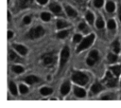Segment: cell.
I'll use <instances>...</instances> for the list:
<instances>
[{"mask_svg":"<svg viewBox=\"0 0 121 108\" xmlns=\"http://www.w3.org/2000/svg\"><path fill=\"white\" fill-rule=\"evenodd\" d=\"M72 80L78 83V84H80V85H85L87 82H88V77L81 73V72H76L73 74L72 76Z\"/></svg>","mask_w":121,"mask_h":108,"instance_id":"6da1fadb","label":"cell"},{"mask_svg":"<svg viewBox=\"0 0 121 108\" xmlns=\"http://www.w3.org/2000/svg\"><path fill=\"white\" fill-rule=\"evenodd\" d=\"M44 34V29L42 27H37L35 28H32L29 32H28V37L31 39H35L38 37H41Z\"/></svg>","mask_w":121,"mask_h":108,"instance_id":"7a4b0ae2","label":"cell"},{"mask_svg":"<svg viewBox=\"0 0 121 108\" xmlns=\"http://www.w3.org/2000/svg\"><path fill=\"white\" fill-rule=\"evenodd\" d=\"M94 38H95V35L92 34V35L86 37L85 39H83V41H82L81 44L78 45V47L77 50H78V51H81V50L87 48L88 46H90V45H91V44L93 43V41H94Z\"/></svg>","mask_w":121,"mask_h":108,"instance_id":"3957f363","label":"cell"},{"mask_svg":"<svg viewBox=\"0 0 121 108\" xmlns=\"http://www.w3.org/2000/svg\"><path fill=\"white\" fill-rule=\"evenodd\" d=\"M68 57H69V48L67 46H65L62 49L61 55H60V67H62L65 64V63L68 60Z\"/></svg>","mask_w":121,"mask_h":108,"instance_id":"277c9868","label":"cell"},{"mask_svg":"<svg viewBox=\"0 0 121 108\" xmlns=\"http://www.w3.org/2000/svg\"><path fill=\"white\" fill-rule=\"evenodd\" d=\"M98 60V53L95 50L91 51V53L89 54V57L87 59V63L89 65H93L96 61Z\"/></svg>","mask_w":121,"mask_h":108,"instance_id":"5b68a950","label":"cell"},{"mask_svg":"<svg viewBox=\"0 0 121 108\" xmlns=\"http://www.w3.org/2000/svg\"><path fill=\"white\" fill-rule=\"evenodd\" d=\"M43 60L44 64L51 65V64H53L55 63L56 58H55V56H53L52 53H47V54H45V55L43 56Z\"/></svg>","mask_w":121,"mask_h":108,"instance_id":"8992f818","label":"cell"},{"mask_svg":"<svg viewBox=\"0 0 121 108\" xmlns=\"http://www.w3.org/2000/svg\"><path fill=\"white\" fill-rule=\"evenodd\" d=\"M106 81H107V85L110 87H113L116 85V80L113 79V76L110 72H108L106 75Z\"/></svg>","mask_w":121,"mask_h":108,"instance_id":"52a82bcc","label":"cell"},{"mask_svg":"<svg viewBox=\"0 0 121 108\" xmlns=\"http://www.w3.org/2000/svg\"><path fill=\"white\" fill-rule=\"evenodd\" d=\"M31 3H32V0H19V5L23 9L29 7L31 5Z\"/></svg>","mask_w":121,"mask_h":108,"instance_id":"ba28073f","label":"cell"},{"mask_svg":"<svg viewBox=\"0 0 121 108\" xmlns=\"http://www.w3.org/2000/svg\"><path fill=\"white\" fill-rule=\"evenodd\" d=\"M69 89H70V84L68 82H64L60 88V92L62 95H66L69 92Z\"/></svg>","mask_w":121,"mask_h":108,"instance_id":"9c48e42d","label":"cell"},{"mask_svg":"<svg viewBox=\"0 0 121 108\" xmlns=\"http://www.w3.org/2000/svg\"><path fill=\"white\" fill-rule=\"evenodd\" d=\"M14 47H15V49H16L20 54H22V55H26V48L25 46L17 45H14Z\"/></svg>","mask_w":121,"mask_h":108,"instance_id":"30bf717a","label":"cell"},{"mask_svg":"<svg viewBox=\"0 0 121 108\" xmlns=\"http://www.w3.org/2000/svg\"><path fill=\"white\" fill-rule=\"evenodd\" d=\"M101 90H102V86H101V84H99V83H95V84L92 86V92H93L94 94H96V93L100 92Z\"/></svg>","mask_w":121,"mask_h":108,"instance_id":"8fae6325","label":"cell"},{"mask_svg":"<svg viewBox=\"0 0 121 108\" xmlns=\"http://www.w3.org/2000/svg\"><path fill=\"white\" fill-rule=\"evenodd\" d=\"M65 9H66V12L68 13L69 16H71V17H76V16H77V11H76L75 9H73L71 7L67 6V7L65 8Z\"/></svg>","mask_w":121,"mask_h":108,"instance_id":"7c38bea8","label":"cell"},{"mask_svg":"<svg viewBox=\"0 0 121 108\" xmlns=\"http://www.w3.org/2000/svg\"><path fill=\"white\" fill-rule=\"evenodd\" d=\"M38 81H39V79H38L37 77H35V76H29V77H26V81L27 83H29V84L35 83V82H37Z\"/></svg>","mask_w":121,"mask_h":108,"instance_id":"4fadbf2b","label":"cell"},{"mask_svg":"<svg viewBox=\"0 0 121 108\" xmlns=\"http://www.w3.org/2000/svg\"><path fill=\"white\" fill-rule=\"evenodd\" d=\"M75 94H76V96H78V97H84L85 96V91L83 90V89H81V88H79V87H75Z\"/></svg>","mask_w":121,"mask_h":108,"instance_id":"5bb4252c","label":"cell"},{"mask_svg":"<svg viewBox=\"0 0 121 108\" xmlns=\"http://www.w3.org/2000/svg\"><path fill=\"white\" fill-rule=\"evenodd\" d=\"M50 9L54 12V13H60V7L59 6V5H57V4H51L50 5Z\"/></svg>","mask_w":121,"mask_h":108,"instance_id":"9a60e30c","label":"cell"},{"mask_svg":"<svg viewBox=\"0 0 121 108\" xmlns=\"http://www.w3.org/2000/svg\"><path fill=\"white\" fill-rule=\"evenodd\" d=\"M51 93H52V89H51V88L43 87V88L41 89V94H42V95L46 96V95H49V94H51Z\"/></svg>","mask_w":121,"mask_h":108,"instance_id":"2e32d148","label":"cell"},{"mask_svg":"<svg viewBox=\"0 0 121 108\" xmlns=\"http://www.w3.org/2000/svg\"><path fill=\"white\" fill-rule=\"evenodd\" d=\"M106 9H107V10L109 11V12H112L113 10H114V4L112 3V2H108L107 3V5H106Z\"/></svg>","mask_w":121,"mask_h":108,"instance_id":"e0dca14e","label":"cell"},{"mask_svg":"<svg viewBox=\"0 0 121 108\" xmlns=\"http://www.w3.org/2000/svg\"><path fill=\"white\" fill-rule=\"evenodd\" d=\"M111 70L113 72V74H114L115 76H118V75L120 74V72H121V68H120V66H118V65L111 67Z\"/></svg>","mask_w":121,"mask_h":108,"instance_id":"ac0fdd59","label":"cell"},{"mask_svg":"<svg viewBox=\"0 0 121 108\" xmlns=\"http://www.w3.org/2000/svg\"><path fill=\"white\" fill-rule=\"evenodd\" d=\"M86 19H87V21H88L90 24H92V23L94 22V15H93V13L88 11V12L86 13Z\"/></svg>","mask_w":121,"mask_h":108,"instance_id":"d6986e66","label":"cell"},{"mask_svg":"<svg viewBox=\"0 0 121 108\" xmlns=\"http://www.w3.org/2000/svg\"><path fill=\"white\" fill-rule=\"evenodd\" d=\"M108 60H109V63H114V62H116V60H117V56L116 55H114V54H109L108 55Z\"/></svg>","mask_w":121,"mask_h":108,"instance_id":"ffe728a7","label":"cell"},{"mask_svg":"<svg viewBox=\"0 0 121 108\" xmlns=\"http://www.w3.org/2000/svg\"><path fill=\"white\" fill-rule=\"evenodd\" d=\"M9 90L13 95L17 94V90H16V85L13 82H9Z\"/></svg>","mask_w":121,"mask_h":108,"instance_id":"44dd1931","label":"cell"},{"mask_svg":"<svg viewBox=\"0 0 121 108\" xmlns=\"http://www.w3.org/2000/svg\"><path fill=\"white\" fill-rule=\"evenodd\" d=\"M41 17H42V19H43V21H48V20L50 19V14L47 13V12H43V13L41 14Z\"/></svg>","mask_w":121,"mask_h":108,"instance_id":"7402d4cb","label":"cell"},{"mask_svg":"<svg viewBox=\"0 0 121 108\" xmlns=\"http://www.w3.org/2000/svg\"><path fill=\"white\" fill-rule=\"evenodd\" d=\"M57 27H58V28L65 27H67V23H65L64 21H58L57 22Z\"/></svg>","mask_w":121,"mask_h":108,"instance_id":"603a6c76","label":"cell"},{"mask_svg":"<svg viewBox=\"0 0 121 108\" xmlns=\"http://www.w3.org/2000/svg\"><path fill=\"white\" fill-rule=\"evenodd\" d=\"M9 59L12 61H19V58L13 51H9Z\"/></svg>","mask_w":121,"mask_h":108,"instance_id":"cb8c5ba5","label":"cell"},{"mask_svg":"<svg viewBox=\"0 0 121 108\" xmlns=\"http://www.w3.org/2000/svg\"><path fill=\"white\" fill-rule=\"evenodd\" d=\"M68 35V30H63V31H60V32H59L58 33V37L59 38H65L66 36Z\"/></svg>","mask_w":121,"mask_h":108,"instance_id":"d4e9b609","label":"cell"},{"mask_svg":"<svg viewBox=\"0 0 121 108\" xmlns=\"http://www.w3.org/2000/svg\"><path fill=\"white\" fill-rule=\"evenodd\" d=\"M112 47H113V51L114 52H118L119 51V43L118 41H115L112 43Z\"/></svg>","mask_w":121,"mask_h":108,"instance_id":"484cf974","label":"cell"},{"mask_svg":"<svg viewBox=\"0 0 121 108\" xmlns=\"http://www.w3.org/2000/svg\"><path fill=\"white\" fill-rule=\"evenodd\" d=\"M96 27L98 28H101V27H104V22H103V20L101 18H98L97 19V21H96Z\"/></svg>","mask_w":121,"mask_h":108,"instance_id":"4316f807","label":"cell"},{"mask_svg":"<svg viewBox=\"0 0 121 108\" xmlns=\"http://www.w3.org/2000/svg\"><path fill=\"white\" fill-rule=\"evenodd\" d=\"M108 27L111 28V29H113L115 27V23L113 20H109L108 21Z\"/></svg>","mask_w":121,"mask_h":108,"instance_id":"83f0119b","label":"cell"},{"mask_svg":"<svg viewBox=\"0 0 121 108\" xmlns=\"http://www.w3.org/2000/svg\"><path fill=\"white\" fill-rule=\"evenodd\" d=\"M12 70H13L14 72H16V73H22V72L24 71L23 67H21V66H13V67H12Z\"/></svg>","mask_w":121,"mask_h":108,"instance_id":"f1b7e54d","label":"cell"},{"mask_svg":"<svg viewBox=\"0 0 121 108\" xmlns=\"http://www.w3.org/2000/svg\"><path fill=\"white\" fill-rule=\"evenodd\" d=\"M20 92H21L22 94H26V93L27 92V87L25 86V85H23V84H21V85H20Z\"/></svg>","mask_w":121,"mask_h":108,"instance_id":"f546056e","label":"cell"},{"mask_svg":"<svg viewBox=\"0 0 121 108\" xmlns=\"http://www.w3.org/2000/svg\"><path fill=\"white\" fill-rule=\"evenodd\" d=\"M95 6L96 8H100L102 5H103V0H95Z\"/></svg>","mask_w":121,"mask_h":108,"instance_id":"4dcf8cb0","label":"cell"},{"mask_svg":"<svg viewBox=\"0 0 121 108\" xmlns=\"http://www.w3.org/2000/svg\"><path fill=\"white\" fill-rule=\"evenodd\" d=\"M80 40H81V35H79V34H76V35L74 36V42L78 43Z\"/></svg>","mask_w":121,"mask_h":108,"instance_id":"1f68e13d","label":"cell"},{"mask_svg":"<svg viewBox=\"0 0 121 108\" xmlns=\"http://www.w3.org/2000/svg\"><path fill=\"white\" fill-rule=\"evenodd\" d=\"M29 22H30V17L29 16H26L25 19H24V23L25 24H29Z\"/></svg>","mask_w":121,"mask_h":108,"instance_id":"d6a6232c","label":"cell"},{"mask_svg":"<svg viewBox=\"0 0 121 108\" xmlns=\"http://www.w3.org/2000/svg\"><path fill=\"white\" fill-rule=\"evenodd\" d=\"M79 28H80V29H82V30H83L84 28H86V26H85V24L81 23V24L79 25Z\"/></svg>","mask_w":121,"mask_h":108,"instance_id":"836d02e7","label":"cell"},{"mask_svg":"<svg viewBox=\"0 0 121 108\" xmlns=\"http://www.w3.org/2000/svg\"><path fill=\"white\" fill-rule=\"evenodd\" d=\"M118 16H119V19L121 21V6H119V9H118Z\"/></svg>","mask_w":121,"mask_h":108,"instance_id":"e575fe53","label":"cell"},{"mask_svg":"<svg viewBox=\"0 0 121 108\" xmlns=\"http://www.w3.org/2000/svg\"><path fill=\"white\" fill-rule=\"evenodd\" d=\"M11 37H12V32L11 31H8V38L10 39Z\"/></svg>","mask_w":121,"mask_h":108,"instance_id":"d590c367","label":"cell"},{"mask_svg":"<svg viewBox=\"0 0 121 108\" xmlns=\"http://www.w3.org/2000/svg\"><path fill=\"white\" fill-rule=\"evenodd\" d=\"M40 4H45L46 2H47V0H37Z\"/></svg>","mask_w":121,"mask_h":108,"instance_id":"8d00e7d4","label":"cell"},{"mask_svg":"<svg viewBox=\"0 0 121 108\" xmlns=\"http://www.w3.org/2000/svg\"><path fill=\"white\" fill-rule=\"evenodd\" d=\"M8 19L10 20V13L9 12H8Z\"/></svg>","mask_w":121,"mask_h":108,"instance_id":"74e56055","label":"cell"},{"mask_svg":"<svg viewBox=\"0 0 121 108\" xmlns=\"http://www.w3.org/2000/svg\"><path fill=\"white\" fill-rule=\"evenodd\" d=\"M102 99H110V98L109 97H103Z\"/></svg>","mask_w":121,"mask_h":108,"instance_id":"f35d334b","label":"cell"},{"mask_svg":"<svg viewBox=\"0 0 121 108\" xmlns=\"http://www.w3.org/2000/svg\"><path fill=\"white\" fill-rule=\"evenodd\" d=\"M77 1L79 2V3H82V2H83V0H77Z\"/></svg>","mask_w":121,"mask_h":108,"instance_id":"ab89813d","label":"cell"}]
</instances>
